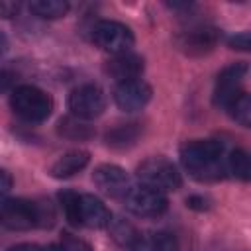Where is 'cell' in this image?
<instances>
[{
  "mask_svg": "<svg viewBox=\"0 0 251 251\" xmlns=\"http://www.w3.org/2000/svg\"><path fill=\"white\" fill-rule=\"evenodd\" d=\"M224 145L218 139H192L180 147L182 167L198 180H218L224 176Z\"/></svg>",
  "mask_w": 251,
  "mask_h": 251,
  "instance_id": "obj_1",
  "label": "cell"
},
{
  "mask_svg": "<svg viewBox=\"0 0 251 251\" xmlns=\"http://www.w3.org/2000/svg\"><path fill=\"white\" fill-rule=\"evenodd\" d=\"M53 208L49 202H35L25 198H2L0 202V224L8 229H31L53 224Z\"/></svg>",
  "mask_w": 251,
  "mask_h": 251,
  "instance_id": "obj_2",
  "label": "cell"
},
{
  "mask_svg": "<svg viewBox=\"0 0 251 251\" xmlns=\"http://www.w3.org/2000/svg\"><path fill=\"white\" fill-rule=\"evenodd\" d=\"M59 200L63 204L65 216L73 226H84L90 229L108 227L112 214L106 204L92 194H78L73 190L59 192Z\"/></svg>",
  "mask_w": 251,
  "mask_h": 251,
  "instance_id": "obj_3",
  "label": "cell"
},
{
  "mask_svg": "<svg viewBox=\"0 0 251 251\" xmlns=\"http://www.w3.org/2000/svg\"><path fill=\"white\" fill-rule=\"evenodd\" d=\"M10 106L20 118L27 122H43L53 112V98L37 86L22 84L12 90Z\"/></svg>",
  "mask_w": 251,
  "mask_h": 251,
  "instance_id": "obj_4",
  "label": "cell"
},
{
  "mask_svg": "<svg viewBox=\"0 0 251 251\" xmlns=\"http://www.w3.org/2000/svg\"><path fill=\"white\" fill-rule=\"evenodd\" d=\"M137 176L145 186H151L159 192L178 190L182 184L178 169L165 157H149L137 167Z\"/></svg>",
  "mask_w": 251,
  "mask_h": 251,
  "instance_id": "obj_5",
  "label": "cell"
},
{
  "mask_svg": "<svg viewBox=\"0 0 251 251\" xmlns=\"http://www.w3.org/2000/svg\"><path fill=\"white\" fill-rule=\"evenodd\" d=\"M92 41L96 47H100L106 53L122 55V53H129L135 37L133 31L122 22L100 20L92 27Z\"/></svg>",
  "mask_w": 251,
  "mask_h": 251,
  "instance_id": "obj_6",
  "label": "cell"
},
{
  "mask_svg": "<svg viewBox=\"0 0 251 251\" xmlns=\"http://www.w3.org/2000/svg\"><path fill=\"white\" fill-rule=\"evenodd\" d=\"M124 202H126V208L139 218H157V216L165 214V210L169 206L165 192H159L145 184L131 186L127 190V194L124 196Z\"/></svg>",
  "mask_w": 251,
  "mask_h": 251,
  "instance_id": "obj_7",
  "label": "cell"
},
{
  "mask_svg": "<svg viewBox=\"0 0 251 251\" xmlns=\"http://www.w3.org/2000/svg\"><path fill=\"white\" fill-rule=\"evenodd\" d=\"M69 110L78 120H94L106 110V94L96 84H82L71 92Z\"/></svg>",
  "mask_w": 251,
  "mask_h": 251,
  "instance_id": "obj_8",
  "label": "cell"
},
{
  "mask_svg": "<svg viewBox=\"0 0 251 251\" xmlns=\"http://www.w3.org/2000/svg\"><path fill=\"white\" fill-rule=\"evenodd\" d=\"M247 75V65L245 63H233L226 67L218 78H216V88H214V104L220 108H227L243 90L241 84Z\"/></svg>",
  "mask_w": 251,
  "mask_h": 251,
  "instance_id": "obj_9",
  "label": "cell"
},
{
  "mask_svg": "<svg viewBox=\"0 0 251 251\" xmlns=\"http://www.w3.org/2000/svg\"><path fill=\"white\" fill-rule=\"evenodd\" d=\"M220 41V31L212 25H194L180 31L175 37L176 47L186 55H204L216 47Z\"/></svg>",
  "mask_w": 251,
  "mask_h": 251,
  "instance_id": "obj_10",
  "label": "cell"
},
{
  "mask_svg": "<svg viewBox=\"0 0 251 251\" xmlns=\"http://www.w3.org/2000/svg\"><path fill=\"white\" fill-rule=\"evenodd\" d=\"M151 86L141 80H126V82H118L114 88V102L120 110L124 112H137L141 108H145V104L151 100Z\"/></svg>",
  "mask_w": 251,
  "mask_h": 251,
  "instance_id": "obj_11",
  "label": "cell"
},
{
  "mask_svg": "<svg viewBox=\"0 0 251 251\" xmlns=\"http://www.w3.org/2000/svg\"><path fill=\"white\" fill-rule=\"evenodd\" d=\"M92 180L102 192H106L110 196H122L124 198L127 194V190L131 188L129 175L122 167L112 165V163L98 165L92 173Z\"/></svg>",
  "mask_w": 251,
  "mask_h": 251,
  "instance_id": "obj_12",
  "label": "cell"
},
{
  "mask_svg": "<svg viewBox=\"0 0 251 251\" xmlns=\"http://www.w3.org/2000/svg\"><path fill=\"white\" fill-rule=\"evenodd\" d=\"M143 67L145 65H143V59L139 55L122 53V55H114L112 59H108L104 65V71L114 80L126 82V80H135L143 73Z\"/></svg>",
  "mask_w": 251,
  "mask_h": 251,
  "instance_id": "obj_13",
  "label": "cell"
},
{
  "mask_svg": "<svg viewBox=\"0 0 251 251\" xmlns=\"http://www.w3.org/2000/svg\"><path fill=\"white\" fill-rule=\"evenodd\" d=\"M90 161L88 151L82 149H75V151H67L65 155H61L49 169L53 178H69L75 176L78 171H82Z\"/></svg>",
  "mask_w": 251,
  "mask_h": 251,
  "instance_id": "obj_14",
  "label": "cell"
},
{
  "mask_svg": "<svg viewBox=\"0 0 251 251\" xmlns=\"http://www.w3.org/2000/svg\"><path fill=\"white\" fill-rule=\"evenodd\" d=\"M143 127L137 122H127V124H118L112 129H108L106 133V145L114 147V149H126L137 143V139L141 137Z\"/></svg>",
  "mask_w": 251,
  "mask_h": 251,
  "instance_id": "obj_15",
  "label": "cell"
},
{
  "mask_svg": "<svg viewBox=\"0 0 251 251\" xmlns=\"http://www.w3.org/2000/svg\"><path fill=\"white\" fill-rule=\"evenodd\" d=\"M108 229H110L112 239L120 247L127 249V251H135V247L141 239V233L137 231V227L133 224H129L127 220H122V218H112L108 224Z\"/></svg>",
  "mask_w": 251,
  "mask_h": 251,
  "instance_id": "obj_16",
  "label": "cell"
},
{
  "mask_svg": "<svg viewBox=\"0 0 251 251\" xmlns=\"http://www.w3.org/2000/svg\"><path fill=\"white\" fill-rule=\"evenodd\" d=\"M135 251H178L176 237L169 231H153L143 235L135 247Z\"/></svg>",
  "mask_w": 251,
  "mask_h": 251,
  "instance_id": "obj_17",
  "label": "cell"
},
{
  "mask_svg": "<svg viewBox=\"0 0 251 251\" xmlns=\"http://www.w3.org/2000/svg\"><path fill=\"white\" fill-rule=\"evenodd\" d=\"M57 131H59V135H63L67 139H75V141H84L94 135V129L75 116L61 118L57 124Z\"/></svg>",
  "mask_w": 251,
  "mask_h": 251,
  "instance_id": "obj_18",
  "label": "cell"
},
{
  "mask_svg": "<svg viewBox=\"0 0 251 251\" xmlns=\"http://www.w3.org/2000/svg\"><path fill=\"white\" fill-rule=\"evenodd\" d=\"M29 12L43 20H57L69 12V2H65V0H33V2H29Z\"/></svg>",
  "mask_w": 251,
  "mask_h": 251,
  "instance_id": "obj_19",
  "label": "cell"
},
{
  "mask_svg": "<svg viewBox=\"0 0 251 251\" xmlns=\"http://www.w3.org/2000/svg\"><path fill=\"white\" fill-rule=\"evenodd\" d=\"M226 110H227L229 116H231L237 124H241L243 127H249V126H251V98H249L247 92H241Z\"/></svg>",
  "mask_w": 251,
  "mask_h": 251,
  "instance_id": "obj_20",
  "label": "cell"
},
{
  "mask_svg": "<svg viewBox=\"0 0 251 251\" xmlns=\"http://www.w3.org/2000/svg\"><path fill=\"white\" fill-rule=\"evenodd\" d=\"M227 167L231 171L233 176H237L239 180L247 182L251 178V161H249V155L243 151V149H235L229 153L227 157Z\"/></svg>",
  "mask_w": 251,
  "mask_h": 251,
  "instance_id": "obj_21",
  "label": "cell"
},
{
  "mask_svg": "<svg viewBox=\"0 0 251 251\" xmlns=\"http://www.w3.org/2000/svg\"><path fill=\"white\" fill-rule=\"evenodd\" d=\"M59 251H92V247L84 239H80L76 235L63 233L61 243H59Z\"/></svg>",
  "mask_w": 251,
  "mask_h": 251,
  "instance_id": "obj_22",
  "label": "cell"
},
{
  "mask_svg": "<svg viewBox=\"0 0 251 251\" xmlns=\"http://www.w3.org/2000/svg\"><path fill=\"white\" fill-rule=\"evenodd\" d=\"M227 45L231 49H239V51H247L249 45H251V35L249 31H241V33H235L227 39Z\"/></svg>",
  "mask_w": 251,
  "mask_h": 251,
  "instance_id": "obj_23",
  "label": "cell"
},
{
  "mask_svg": "<svg viewBox=\"0 0 251 251\" xmlns=\"http://www.w3.org/2000/svg\"><path fill=\"white\" fill-rule=\"evenodd\" d=\"M20 12V4L18 2H10V0H0V18H14Z\"/></svg>",
  "mask_w": 251,
  "mask_h": 251,
  "instance_id": "obj_24",
  "label": "cell"
},
{
  "mask_svg": "<svg viewBox=\"0 0 251 251\" xmlns=\"http://www.w3.org/2000/svg\"><path fill=\"white\" fill-rule=\"evenodd\" d=\"M186 206L194 208V210H208L210 208V200L204 196H188L186 198Z\"/></svg>",
  "mask_w": 251,
  "mask_h": 251,
  "instance_id": "obj_25",
  "label": "cell"
},
{
  "mask_svg": "<svg viewBox=\"0 0 251 251\" xmlns=\"http://www.w3.org/2000/svg\"><path fill=\"white\" fill-rule=\"evenodd\" d=\"M12 184H14L12 175H10L6 169H2V167H0V196H2V194H6V192L12 188Z\"/></svg>",
  "mask_w": 251,
  "mask_h": 251,
  "instance_id": "obj_26",
  "label": "cell"
},
{
  "mask_svg": "<svg viewBox=\"0 0 251 251\" xmlns=\"http://www.w3.org/2000/svg\"><path fill=\"white\" fill-rule=\"evenodd\" d=\"M8 251H45V247H39L35 243H18V245L10 247Z\"/></svg>",
  "mask_w": 251,
  "mask_h": 251,
  "instance_id": "obj_27",
  "label": "cell"
},
{
  "mask_svg": "<svg viewBox=\"0 0 251 251\" xmlns=\"http://www.w3.org/2000/svg\"><path fill=\"white\" fill-rule=\"evenodd\" d=\"M10 84H12V75H10V73H6V71H0V92L8 90V88H10Z\"/></svg>",
  "mask_w": 251,
  "mask_h": 251,
  "instance_id": "obj_28",
  "label": "cell"
},
{
  "mask_svg": "<svg viewBox=\"0 0 251 251\" xmlns=\"http://www.w3.org/2000/svg\"><path fill=\"white\" fill-rule=\"evenodd\" d=\"M6 47V37L2 35V31H0V49H4Z\"/></svg>",
  "mask_w": 251,
  "mask_h": 251,
  "instance_id": "obj_29",
  "label": "cell"
}]
</instances>
